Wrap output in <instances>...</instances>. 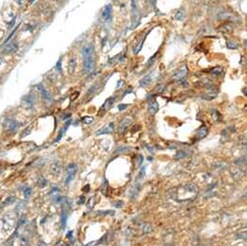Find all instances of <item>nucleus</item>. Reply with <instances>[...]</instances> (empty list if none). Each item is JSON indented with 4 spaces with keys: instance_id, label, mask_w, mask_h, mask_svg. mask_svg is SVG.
<instances>
[{
    "instance_id": "1",
    "label": "nucleus",
    "mask_w": 247,
    "mask_h": 246,
    "mask_svg": "<svg viewBox=\"0 0 247 246\" xmlns=\"http://www.w3.org/2000/svg\"><path fill=\"white\" fill-rule=\"evenodd\" d=\"M76 174H77V165L74 163L70 164L67 168V178H66V180H65V183L67 184V185L74 179Z\"/></svg>"
},
{
    "instance_id": "2",
    "label": "nucleus",
    "mask_w": 247,
    "mask_h": 246,
    "mask_svg": "<svg viewBox=\"0 0 247 246\" xmlns=\"http://www.w3.org/2000/svg\"><path fill=\"white\" fill-rule=\"evenodd\" d=\"M94 69V57H84V72L85 74H89Z\"/></svg>"
},
{
    "instance_id": "3",
    "label": "nucleus",
    "mask_w": 247,
    "mask_h": 246,
    "mask_svg": "<svg viewBox=\"0 0 247 246\" xmlns=\"http://www.w3.org/2000/svg\"><path fill=\"white\" fill-rule=\"evenodd\" d=\"M2 228L6 232H10L12 231V229L14 228V220L10 217V215H6L5 217L2 219Z\"/></svg>"
},
{
    "instance_id": "4",
    "label": "nucleus",
    "mask_w": 247,
    "mask_h": 246,
    "mask_svg": "<svg viewBox=\"0 0 247 246\" xmlns=\"http://www.w3.org/2000/svg\"><path fill=\"white\" fill-rule=\"evenodd\" d=\"M82 58L84 57H90V56L94 55V48L91 44L89 45H86L82 48Z\"/></svg>"
},
{
    "instance_id": "5",
    "label": "nucleus",
    "mask_w": 247,
    "mask_h": 246,
    "mask_svg": "<svg viewBox=\"0 0 247 246\" xmlns=\"http://www.w3.org/2000/svg\"><path fill=\"white\" fill-rule=\"evenodd\" d=\"M4 126L6 128V130H8L10 132H14L18 129L19 124H18V122L14 119H7V121H5L4 123Z\"/></svg>"
},
{
    "instance_id": "6",
    "label": "nucleus",
    "mask_w": 247,
    "mask_h": 246,
    "mask_svg": "<svg viewBox=\"0 0 247 246\" xmlns=\"http://www.w3.org/2000/svg\"><path fill=\"white\" fill-rule=\"evenodd\" d=\"M112 7L111 4H109L105 7L104 10H103V13H102L103 19L106 21H109L110 19H112Z\"/></svg>"
},
{
    "instance_id": "7",
    "label": "nucleus",
    "mask_w": 247,
    "mask_h": 246,
    "mask_svg": "<svg viewBox=\"0 0 247 246\" xmlns=\"http://www.w3.org/2000/svg\"><path fill=\"white\" fill-rule=\"evenodd\" d=\"M19 50V44L17 42H12L9 43L7 46H5L4 48V53H17V51Z\"/></svg>"
},
{
    "instance_id": "8",
    "label": "nucleus",
    "mask_w": 247,
    "mask_h": 246,
    "mask_svg": "<svg viewBox=\"0 0 247 246\" xmlns=\"http://www.w3.org/2000/svg\"><path fill=\"white\" fill-rule=\"evenodd\" d=\"M37 88L39 89V91H40L41 95H42L43 99H45L47 101H51V95L50 94V92H48V90L43 86L42 83H39V84H37Z\"/></svg>"
},
{
    "instance_id": "9",
    "label": "nucleus",
    "mask_w": 247,
    "mask_h": 246,
    "mask_svg": "<svg viewBox=\"0 0 247 246\" xmlns=\"http://www.w3.org/2000/svg\"><path fill=\"white\" fill-rule=\"evenodd\" d=\"M61 170H62V167H61V163L60 162H54L52 165L50 166V173L55 176H58L61 174Z\"/></svg>"
},
{
    "instance_id": "10",
    "label": "nucleus",
    "mask_w": 247,
    "mask_h": 246,
    "mask_svg": "<svg viewBox=\"0 0 247 246\" xmlns=\"http://www.w3.org/2000/svg\"><path fill=\"white\" fill-rule=\"evenodd\" d=\"M159 110V105L156 101L154 100H150L148 102V105H147V110L149 112V114H155L156 112H158Z\"/></svg>"
},
{
    "instance_id": "11",
    "label": "nucleus",
    "mask_w": 247,
    "mask_h": 246,
    "mask_svg": "<svg viewBox=\"0 0 247 246\" xmlns=\"http://www.w3.org/2000/svg\"><path fill=\"white\" fill-rule=\"evenodd\" d=\"M186 75H187V68L184 66V67L181 68V69H179V70H178L177 72L175 74V80L181 82V80H183L185 78Z\"/></svg>"
},
{
    "instance_id": "12",
    "label": "nucleus",
    "mask_w": 247,
    "mask_h": 246,
    "mask_svg": "<svg viewBox=\"0 0 247 246\" xmlns=\"http://www.w3.org/2000/svg\"><path fill=\"white\" fill-rule=\"evenodd\" d=\"M114 124L112 122L109 123L107 126L103 127L102 129H100L98 132H97V135H105V134H110L114 131Z\"/></svg>"
},
{
    "instance_id": "13",
    "label": "nucleus",
    "mask_w": 247,
    "mask_h": 246,
    "mask_svg": "<svg viewBox=\"0 0 247 246\" xmlns=\"http://www.w3.org/2000/svg\"><path fill=\"white\" fill-rule=\"evenodd\" d=\"M132 123V119L129 118V117H125V118L122 119V121L119 124V132L123 133L125 132V130L128 128V126Z\"/></svg>"
},
{
    "instance_id": "14",
    "label": "nucleus",
    "mask_w": 247,
    "mask_h": 246,
    "mask_svg": "<svg viewBox=\"0 0 247 246\" xmlns=\"http://www.w3.org/2000/svg\"><path fill=\"white\" fill-rule=\"evenodd\" d=\"M23 103H24V105H25L26 108L31 109V108H33V106H34V97L32 95H30V94L24 96Z\"/></svg>"
},
{
    "instance_id": "15",
    "label": "nucleus",
    "mask_w": 247,
    "mask_h": 246,
    "mask_svg": "<svg viewBox=\"0 0 247 246\" xmlns=\"http://www.w3.org/2000/svg\"><path fill=\"white\" fill-rule=\"evenodd\" d=\"M217 95H218V92H217V90H210V91L206 92L205 95L202 96L203 99H205L207 101H211L215 99V98L217 97Z\"/></svg>"
},
{
    "instance_id": "16",
    "label": "nucleus",
    "mask_w": 247,
    "mask_h": 246,
    "mask_svg": "<svg viewBox=\"0 0 247 246\" xmlns=\"http://www.w3.org/2000/svg\"><path fill=\"white\" fill-rule=\"evenodd\" d=\"M207 133H208V129H207V128L205 127V126H202V127H201L200 129L197 131V135H196V136H197V138H198V140L204 139V138L207 135Z\"/></svg>"
},
{
    "instance_id": "17",
    "label": "nucleus",
    "mask_w": 247,
    "mask_h": 246,
    "mask_svg": "<svg viewBox=\"0 0 247 246\" xmlns=\"http://www.w3.org/2000/svg\"><path fill=\"white\" fill-rule=\"evenodd\" d=\"M114 97L109 98V99H108L106 102H105L104 106L102 107V110H104V112H106L107 110L111 109V107L112 106V104H114Z\"/></svg>"
},
{
    "instance_id": "18",
    "label": "nucleus",
    "mask_w": 247,
    "mask_h": 246,
    "mask_svg": "<svg viewBox=\"0 0 247 246\" xmlns=\"http://www.w3.org/2000/svg\"><path fill=\"white\" fill-rule=\"evenodd\" d=\"M150 82H151V77L150 76H146V77L143 78L140 80V86H145V85H147Z\"/></svg>"
},
{
    "instance_id": "19",
    "label": "nucleus",
    "mask_w": 247,
    "mask_h": 246,
    "mask_svg": "<svg viewBox=\"0 0 247 246\" xmlns=\"http://www.w3.org/2000/svg\"><path fill=\"white\" fill-rule=\"evenodd\" d=\"M184 10H183L182 8L180 10H178V11L177 12V14H175V19H177V21H182L183 19H184Z\"/></svg>"
},
{
    "instance_id": "20",
    "label": "nucleus",
    "mask_w": 247,
    "mask_h": 246,
    "mask_svg": "<svg viewBox=\"0 0 247 246\" xmlns=\"http://www.w3.org/2000/svg\"><path fill=\"white\" fill-rule=\"evenodd\" d=\"M76 60L75 59H71L70 62H69V65H68V69H69V73L72 74L73 72L75 71V68H76Z\"/></svg>"
},
{
    "instance_id": "21",
    "label": "nucleus",
    "mask_w": 247,
    "mask_h": 246,
    "mask_svg": "<svg viewBox=\"0 0 247 246\" xmlns=\"http://www.w3.org/2000/svg\"><path fill=\"white\" fill-rule=\"evenodd\" d=\"M93 120H94V117H92V116H84V117H82V123H84V124L89 125L93 122Z\"/></svg>"
},
{
    "instance_id": "22",
    "label": "nucleus",
    "mask_w": 247,
    "mask_h": 246,
    "mask_svg": "<svg viewBox=\"0 0 247 246\" xmlns=\"http://www.w3.org/2000/svg\"><path fill=\"white\" fill-rule=\"evenodd\" d=\"M219 30H220V31L230 32V31H232V26L229 25V24H227V23H224V24H222V25L219 27Z\"/></svg>"
},
{
    "instance_id": "23",
    "label": "nucleus",
    "mask_w": 247,
    "mask_h": 246,
    "mask_svg": "<svg viewBox=\"0 0 247 246\" xmlns=\"http://www.w3.org/2000/svg\"><path fill=\"white\" fill-rule=\"evenodd\" d=\"M94 205H95V197H91L86 203V205L89 209H92L94 207Z\"/></svg>"
},
{
    "instance_id": "24",
    "label": "nucleus",
    "mask_w": 247,
    "mask_h": 246,
    "mask_svg": "<svg viewBox=\"0 0 247 246\" xmlns=\"http://www.w3.org/2000/svg\"><path fill=\"white\" fill-rule=\"evenodd\" d=\"M227 47H228L229 49H233V50H236V49H238V44L234 43V42H232V41H227Z\"/></svg>"
},
{
    "instance_id": "25",
    "label": "nucleus",
    "mask_w": 247,
    "mask_h": 246,
    "mask_svg": "<svg viewBox=\"0 0 247 246\" xmlns=\"http://www.w3.org/2000/svg\"><path fill=\"white\" fill-rule=\"evenodd\" d=\"M212 112H213V118L216 120V121H221V115H220V112L216 110H212Z\"/></svg>"
},
{
    "instance_id": "26",
    "label": "nucleus",
    "mask_w": 247,
    "mask_h": 246,
    "mask_svg": "<svg viewBox=\"0 0 247 246\" xmlns=\"http://www.w3.org/2000/svg\"><path fill=\"white\" fill-rule=\"evenodd\" d=\"M31 193H32V189H31L30 187H25V188H24L23 195L25 198H28V197L31 195Z\"/></svg>"
},
{
    "instance_id": "27",
    "label": "nucleus",
    "mask_w": 247,
    "mask_h": 246,
    "mask_svg": "<svg viewBox=\"0 0 247 246\" xmlns=\"http://www.w3.org/2000/svg\"><path fill=\"white\" fill-rule=\"evenodd\" d=\"M107 190H108V181L106 180V179H104V183L102 184V187H101V192L103 194L106 195Z\"/></svg>"
},
{
    "instance_id": "28",
    "label": "nucleus",
    "mask_w": 247,
    "mask_h": 246,
    "mask_svg": "<svg viewBox=\"0 0 247 246\" xmlns=\"http://www.w3.org/2000/svg\"><path fill=\"white\" fill-rule=\"evenodd\" d=\"M38 184H39V186L44 187V186H46V184H47V180H46L44 178H42V176H40V178H39Z\"/></svg>"
},
{
    "instance_id": "29",
    "label": "nucleus",
    "mask_w": 247,
    "mask_h": 246,
    "mask_svg": "<svg viewBox=\"0 0 247 246\" xmlns=\"http://www.w3.org/2000/svg\"><path fill=\"white\" fill-rule=\"evenodd\" d=\"M97 214H99V215H110V214H112V215H114V211H110V210H107V211H98V212H97Z\"/></svg>"
},
{
    "instance_id": "30",
    "label": "nucleus",
    "mask_w": 247,
    "mask_h": 246,
    "mask_svg": "<svg viewBox=\"0 0 247 246\" xmlns=\"http://www.w3.org/2000/svg\"><path fill=\"white\" fill-rule=\"evenodd\" d=\"M212 74H214V75H219V74L222 73V68L220 67H217V68H214L213 70L211 71Z\"/></svg>"
},
{
    "instance_id": "31",
    "label": "nucleus",
    "mask_w": 247,
    "mask_h": 246,
    "mask_svg": "<svg viewBox=\"0 0 247 246\" xmlns=\"http://www.w3.org/2000/svg\"><path fill=\"white\" fill-rule=\"evenodd\" d=\"M12 203H14V197H9V198L6 200V201L3 203V205H8Z\"/></svg>"
},
{
    "instance_id": "32",
    "label": "nucleus",
    "mask_w": 247,
    "mask_h": 246,
    "mask_svg": "<svg viewBox=\"0 0 247 246\" xmlns=\"http://www.w3.org/2000/svg\"><path fill=\"white\" fill-rule=\"evenodd\" d=\"M66 221H67V215L66 213H63L62 214V228L64 229L66 226Z\"/></svg>"
},
{
    "instance_id": "33",
    "label": "nucleus",
    "mask_w": 247,
    "mask_h": 246,
    "mask_svg": "<svg viewBox=\"0 0 247 246\" xmlns=\"http://www.w3.org/2000/svg\"><path fill=\"white\" fill-rule=\"evenodd\" d=\"M55 69L58 71V72H61V70H62V67H61V61H60V60H58V62L56 63Z\"/></svg>"
},
{
    "instance_id": "34",
    "label": "nucleus",
    "mask_w": 247,
    "mask_h": 246,
    "mask_svg": "<svg viewBox=\"0 0 247 246\" xmlns=\"http://www.w3.org/2000/svg\"><path fill=\"white\" fill-rule=\"evenodd\" d=\"M185 156H186V154H185L184 152H182V151H181V152H178L177 155V156H175V158L178 159V158H182V157H185Z\"/></svg>"
},
{
    "instance_id": "35",
    "label": "nucleus",
    "mask_w": 247,
    "mask_h": 246,
    "mask_svg": "<svg viewBox=\"0 0 247 246\" xmlns=\"http://www.w3.org/2000/svg\"><path fill=\"white\" fill-rule=\"evenodd\" d=\"M79 94H80L79 92H76L75 94H73L72 96H71V101H74V100L76 99V98H77L78 96H79Z\"/></svg>"
},
{
    "instance_id": "36",
    "label": "nucleus",
    "mask_w": 247,
    "mask_h": 246,
    "mask_svg": "<svg viewBox=\"0 0 247 246\" xmlns=\"http://www.w3.org/2000/svg\"><path fill=\"white\" fill-rule=\"evenodd\" d=\"M15 21H16V18H14L11 21H10V24H8V27H9V28H11L12 26L14 25V24H15Z\"/></svg>"
},
{
    "instance_id": "37",
    "label": "nucleus",
    "mask_w": 247,
    "mask_h": 246,
    "mask_svg": "<svg viewBox=\"0 0 247 246\" xmlns=\"http://www.w3.org/2000/svg\"><path fill=\"white\" fill-rule=\"evenodd\" d=\"M128 107V105H119V110H125L126 108Z\"/></svg>"
},
{
    "instance_id": "38",
    "label": "nucleus",
    "mask_w": 247,
    "mask_h": 246,
    "mask_svg": "<svg viewBox=\"0 0 247 246\" xmlns=\"http://www.w3.org/2000/svg\"><path fill=\"white\" fill-rule=\"evenodd\" d=\"M84 197L82 196V197H80V201H78V203H84Z\"/></svg>"
},
{
    "instance_id": "39",
    "label": "nucleus",
    "mask_w": 247,
    "mask_h": 246,
    "mask_svg": "<svg viewBox=\"0 0 247 246\" xmlns=\"http://www.w3.org/2000/svg\"><path fill=\"white\" fill-rule=\"evenodd\" d=\"M95 243H96V242L92 241V242H90L89 244H87V245H85V246H94V245H95Z\"/></svg>"
},
{
    "instance_id": "40",
    "label": "nucleus",
    "mask_w": 247,
    "mask_h": 246,
    "mask_svg": "<svg viewBox=\"0 0 247 246\" xmlns=\"http://www.w3.org/2000/svg\"><path fill=\"white\" fill-rule=\"evenodd\" d=\"M156 2H157V0H152V4H153V6H156Z\"/></svg>"
},
{
    "instance_id": "41",
    "label": "nucleus",
    "mask_w": 247,
    "mask_h": 246,
    "mask_svg": "<svg viewBox=\"0 0 247 246\" xmlns=\"http://www.w3.org/2000/svg\"><path fill=\"white\" fill-rule=\"evenodd\" d=\"M23 0H17V2H19V4H21V2H23Z\"/></svg>"
},
{
    "instance_id": "42",
    "label": "nucleus",
    "mask_w": 247,
    "mask_h": 246,
    "mask_svg": "<svg viewBox=\"0 0 247 246\" xmlns=\"http://www.w3.org/2000/svg\"><path fill=\"white\" fill-rule=\"evenodd\" d=\"M243 93H244V95H246V89H245V88H243Z\"/></svg>"
},
{
    "instance_id": "43",
    "label": "nucleus",
    "mask_w": 247,
    "mask_h": 246,
    "mask_svg": "<svg viewBox=\"0 0 247 246\" xmlns=\"http://www.w3.org/2000/svg\"><path fill=\"white\" fill-rule=\"evenodd\" d=\"M34 1H35V0H30V1H29V2H30V3H33Z\"/></svg>"
},
{
    "instance_id": "44",
    "label": "nucleus",
    "mask_w": 247,
    "mask_h": 246,
    "mask_svg": "<svg viewBox=\"0 0 247 246\" xmlns=\"http://www.w3.org/2000/svg\"><path fill=\"white\" fill-rule=\"evenodd\" d=\"M0 174H1V172H0Z\"/></svg>"
}]
</instances>
